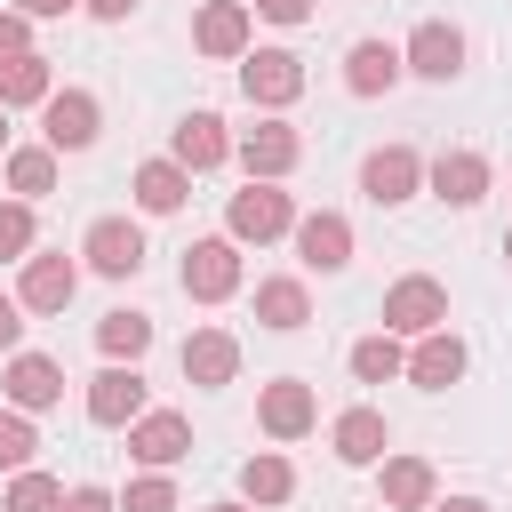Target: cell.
Segmentation results:
<instances>
[{
	"label": "cell",
	"instance_id": "cell-1",
	"mask_svg": "<svg viewBox=\"0 0 512 512\" xmlns=\"http://www.w3.org/2000/svg\"><path fill=\"white\" fill-rule=\"evenodd\" d=\"M240 96H248L256 112H288V104L304 96V56H296V48H248V56H240Z\"/></svg>",
	"mask_w": 512,
	"mask_h": 512
},
{
	"label": "cell",
	"instance_id": "cell-2",
	"mask_svg": "<svg viewBox=\"0 0 512 512\" xmlns=\"http://www.w3.org/2000/svg\"><path fill=\"white\" fill-rule=\"evenodd\" d=\"M224 232L232 240H280V232H296V200L280 192V184H264V176H248V192H232V208H224Z\"/></svg>",
	"mask_w": 512,
	"mask_h": 512
},
{
	"label": "cell",
	"instance_id": "cell-3",
	"mask_svg": "<svg viewBox=\"0 0 512 512\" xmlns=\"http://www.w3.org/2000/svg\"><path fill=\"white\" fill-rule=\"evenodd\" d=\"M176 280H184L192 304H224V296H240V240H232V232H224V240H192L184 264H176Z\"/></svg>",
	"mask_w": 512,
	"mask_h": 512
},
{
	"label": "cell",
	"instance_id": "cell-4",
	"mask_svg": "<svg viewBox=\"0 0 512 512\" xmlns=\"http://www.w3.org/2000/svg\"><path fill=\"white\" fill-rule=\"evenodd\" d=\"M384 328H392V336H432V328H448V288H440L432 272L392 280V288H384Z\"/></svg>",
	"mask_w": 512,
	"mask_h": 512
},
{
	"label": "cell",
	"instance_id": "cell-5",
	"mask_svg": "<svg viewBox=\"0 0 512 512\" xmlns=\"http://www.w3.org/2000/svg\"><path fill=\"white\" fill-rule=\"evenodd\" d=\"M40 136H48V152H88V144L104 136V104H96L88 88H56V96L40 104Z\"/></svg>",
	"mask_w": 512,
	"mask_h": 512
},
{
	"label": "cell",
	"instance_id": "cell-6",
	"mask_svg": "<svg viewBox=\"0 0 512 512\" xmlns=\"http://www.w3.org/2000/svg\"><path fill=\"white\" fill-rule=\"evenodd\" d=\"M248 40H256L248 0H200V16H192V48H200V56L240 64V56H248Z\"/></svg>",
	"mask_w": 512,
	"mask_h": 512
},
{
	"label": "cell",
	"instance_id": "cell-7",
	"mask_svg": "<svg viewBox=\"0 0 512 512\" xmlns=\"http://www.w3.org/2000/svg\"><path fill=\"white\" fill-rule=\"evenodd\" d=\"M232 160H240L248 176H264V184H280V176H288V168L304 160V136H296V128L280 120V112H264V120H256V128H248V136L232 144Z\"/></svg>",
	"mask_w": 512,
	"mask_h": 512
},
{
	"label": "cell",
	"instance_id": "cell-8",
	"mask_svg": "<svg viewBox=\"0 0 512 512\" xmlns=\"http://www.w3.org/2000/svg\"><path fill=\"white\" fill-rule=\"evenodd\" d=\"M360 192H368L376 208H400V200L424 192V160H416L408 144H376V152L360 160Z\"/></svg>",
	"mask_w": 512,
	"mask_h": 512
},
{
	"label": "cell",
	"instance_id": "cell-9",
	"mask_svg": "<svg viewBox=\"0 0 512 512\" xmlns=\"http://www.w3.org/2000/svg\"><path fill=\"white\" fill-rule=\"evenodd\" d=\"M80 256H88V272H104V280H136V272H144V232H136L128 216H96L88 240H80Z\"/></svg>",
	"mask_w": 512,
	"mask_h": 512
},
{
	"label": "cell",
	"instance_id": "cell-10",
	"mask_svg": "<svg viewBox=\"0 0 512 512\" xmlns=\"http://www.w3.org/2000/svg\"><path fill=\"white\" fill-rule=\"evenodd\" d=\"M136 416H144V376H136V360H128V368H120V360H112V368H96V376H88V424L128 432Z\"/></svg>",
	"mask_w": 512,
	"mask_h": 512
},
{
	"label": "cell",
	"instance_id": "cell-11",
	"mask_svg": "<svg viewBox=\"0 0 512 512\" xmlns=\"http://www.w3.org/2000/svg\"><path fill=\"white\" fill-rule=\"evenodd\" d=\"M256 424H264L272 440H304V432L320 424V400H312V384H304V376H272V384L256 392Z\"/></svg>",
	"mask_w": 512,
	"mask_h": 512
},
{
	"label": "cell",
	"instance_id": "cell-12",
	"mask_svg": "<svg viewBox=\"0 0 512 512\" xmlns=\"http://www.w3.org/2000/svg\"><path fill=\"white\" fill-rule=\"evenodd\" d=\"M72 288H80V264L56 256V248H32V256H24V280H16V304H24V312H64Z\"/></svg>",
	"mask_w": 512,
	"mask_h": 512
},
{
	"label": "cell",
	"instance_id": "cell-13",
	"mask_svg": "<svg viewBox=\"0 0 512 512\" xmlns=\"http://www.w3.org/2000/svg\"><path fill=\"white\" fill-rule=\"evenodd\" d=\"M400 56H408V72H416V80H440V88H448V80L464 72V32H456V24H440V16H424V24L408 32V48H400Z\"/></svg>",
	"mask_w": 512,
	"mask_h": 512
},
{
	"label": "cell",
	"instance_id": "cell-14",
	"mask_svg": "<svg viewBox=\"0 0 512 512\" xmlns=\"http://www.w3.org/2000/svg\"><path fill=\"white\" fill-rule=\"evenodd\" d=\"M176 368H184V384H200V392L232 384V376H240V344H232V328H192L184 352H176Z\"/></svg>",
	"mask_w": 512,
	"mask_h": 512
},
{
	"label": "cell",
	"instance_id": "cell-15",
	"mask_svg": "<svg viewBox=\"0 0 512 512\" xmlns=\"http://www.w3.org/2000/svg\"><path fill=\"white\" fill-rule=\"evenodd\" d=\"M0 392H8V408L40 416V408H56V400H64V368H56L48 352H8V376H0Z\"/></svg>",
	"mask_w": 512,
	"mask_h": 512
},
{
	"label": "cell",
	"instance_id": "cell-16",
	"mask_svg": "<svg viewBox=\"0 0 512 512\" xmlns=\"http://www.w3.org/2000/svg\"><path fill=\"white\" fill-rule=\"evenodd\" d=\"M184 448H192V424H184L176 408H144V416L128 424V456H136L144 472H168Z\"/></svg>",
	"mask_w": 512,
	"mask_h": 512
},
{
	"label": "cell",
	"instance_id": "cell-17",
	"mask_svg": "<svg viewBox=\"0 0 512 512\" xmlns=\"http://www.w3.org/2000/svg\"><path fill=\"white\" fill-rule=\"evenodd\" d=\"M168 160H184L192 176H208V168H224V160H232V128H224L216 112H184V120H176V136H168Z\"/></svg>",
	"mask_w": 512,
	"mask_h": 512
},
{
	"label": "cell",
	"instance_id": "cell-18",
	"mask_svg": "<svg viewBox=\"0 0 512 512\" xmlns=\"http://www.w3.org/2000/svg\"><path fill=\"white\" fill-rule=\"evenodd\" d=\"M296 256H304V272H344V264H352V224H344L336 208L296 216Z\"/></svg>",
	"mask_w": 512,
	"mask_h": 512
},
{
	"label": "cell",
	"instance_id": "cell-19",
	"mask_svg": "<svg viewBox=\"0 0 512 512\" xmlns=\"http://www.w3.org/2000/svg\"><path fill=\"white\" fill-rule=\"evenodd\" d=\"M424 184H432L448 208H480V200H488V160L456 144V152H440V160L424 168Z\"/></svg>",
	"mask_w": 512,
	"mask_h": 512
},
{
	"label": "cell",
	"instance_id": "cell-20",
	"mask_svg": "<svg viewBox=\"0 0 512 512\" xmlns=\"http://www.w3.org/2000/svg\"><path fill=\"white\" fill-rule=\"evenodd\" d=\"M376 496H384L392 512H432L440 480H432L424 456H384V464H376Z\"/></svg>",
	"mask_w": 512,
	"mask_h": 512
},
{
	"label": "cell",
	"instance_id": "cell-21",
	"mask_svg": "<svg viewBox=\"0 0 512 512\" xmlns=\"http://www.w3.org/2000/svg\"><path fill=\"white\" fill-rule=\"evenodd\" d=\"M464 360H472V352H464L448 328H432V336H416V352H408V384H416V392H448V384L464 376Z\"/></svg>",
	"mask_w": 512,
	"mask_h": 512
},
{
	"label": "cell",
	"instance_id": "cell-22",
	"mask_svg": "<svg viewBox=\"0 0 512 512\" xmlns=\"http://www.w3.org/2000/svg\"><path fill=\"white\" fill-rule=\"evenodd\" d=\"M328 448H336V464H384L392 432H384V416H376V408H344V416L328 424Z\"/></svg>",
	"mask_w": 512,
	"mask_h": 512
},
{
	"label": "cell",
	"instance_id": "cell-23",
	"mask_svg": "<svg viewBox=\"0 0 512 512\" xmlns=\"http://www.w3.org/2000/svg\"><path fill=\"white\" fill-rule=\"evenodd\" d=\"M400 72H408V56L392 40H352V56H344V88L352 96H384Z\"/></svg>",
	"mask_w": 512,
	"mask_h": 512
},
{
	"label": "cell",
	"instance_id": "cell-24",
	"mask_svg": "<svg viewBox=\"0 0 512 512\" xmlns=\"http://www.w3.org/2000/svg\"><path fill=\"white\" fill-rule=\"evenodd\" d=\"M128 192H136V208H144V216H176V208L192 200V168H184V160H144Z\"/></svg>",
	"mask_w": 512,
	"mask_h": 512
},
{
	"label": "cell",
	"instance_id": "cell-25",
	"mask_svg": "<svg viewBox=\"0 0 512 512\" xmlns=\"http://www.w3.org/2000/svg\"><path fill=\"white\" fill-rule=\"evenodd\" d=\"M288 496H296V464H288V456H272V448H256V456L240 464V504L272 512V504H288Z\"/></svg>",
	"mask_w": 512,
	"mask_h": 512
},
{
	"label": "cell",
	"instance_id": "cell-26",
	"mask_svg": "<svg viewBox=\"0 0 512 512\" xmlns=\"http://www.w3.org/2000/svg\"><path fill=\"white\" fill-rule=\"evenodd\" d=\"M256 320L272 328V336H296L304 320H312V296H304V280H256Z\"/></svg>",
	"mask_w": 512,
	"mask_h": 512
},
{
	"label": "cell",
	"instance_id": "cell-27",
	"mask_svg": "<svg viewBox=\"0 0 512 512\" xmlns=\"http://www.w3.org/2000/svg\"><path fill=\"white\" fill-rule=\"evenodd\" d=\"M56 96V64L40 56V48H24V56H8L0 64V104L16 112V104H48Z\"/></svg>",
	"mask_w": 512,
	"mask_h": 512
},
{
	"label": "cell",
	"instance_id": "cell-28",
	"mask_svg": "<svg viewBox=\"0 0 512 512\" xmlns=\"http://www.w3.org/2000/svg\"><path fill=\"white\" fill-rule=\"evenodd\" d=\"M56 160H64V152H48V144H16V152L0 160V168H8V192H16V200H48V192H56Z\"/></svg>",
	"mask_w": 512,
	"mask_h": 512
},
{
	"label": "cell",
	"instance_id": "cell-29",
	"mask_svg": "<svg viewBox=\"0 0 512 512\" xmlns=\"http://www.w3.org/2000/svg\"><path fill=\"white\" fill-rule=\"evenodd\" d=\"M96 344H104V360H144V352H152V320L120 304V312L96 320Z\"/></svg>",
	"mask_w": 512,
	"mask_h": 512
},
{
	"label": "cell",
	"instance_id": "cell-30",
	"mask_svg": "<svg viewBox=\"0 0 512 512\" xmlns=\"http://www.w3.org/2000/svg\"><path fill=\"white\" fill-rule=\"evenodd\" d=\"M352 376H360V384H392V376H408V352H400V336H392V328L360 336V344H352Z\"/></svg>",
	"mask_w": 512,
	"mask_h": 512
},
{
	"label": "cell",
	"instance_id": "cell-31",
	"mask_svg": "<svg viewBox=\"0 0 512 512\" xmlns=\"http://www.w3.org/2000/svg\"><path fill=\"white\" fill-rule=\"evenodd\" d=\"M0 512H64V488L24 464V472H8V504H0Z\"/></svg>",
	"mask_w": 512,
	"mask_h": 512
},
{
	"label": "cell",
	"instance_id": "cell-32",
	"mask_svg": "<svg viewBox=\"0 0 512 512\" xmlns=\"http://www.w3.org/2000/svg\"><path fill=\"white\" fill-rule=\"evenodd\" d=\"M32 240H40L32 200H0V264H24V256H32Z\"/></svg>",
	"mask_w": 512,
	"mask_h": 512
},
{
	"label": "cell",
	"instance_id": "cell-33",
	"mask_svg": "<svg viewBox=\"0 0 512 512\" xmlns=\"http://www.w3.org/2000/svg\"><path fill=\"white\" fill-rule=\"evenodd\" d=\"M32 448H40L32 416H24V408H0V472H24V464H32Z\"/></svg>",
	"mask_w": 512,
	"mask_h": 512
},
{
	"label": "cell",
	"instance_id": "cell-34",
	"mask_svg": "<svg viewBox=\"0 0 512 512\" xmlns=\"http://www.w3.org/2000/svg\"><path fill=\"white\" fill-rule=\"evenodd\" d=\"M120 512H176V480H168V472H144V480H128Z\"/></svg>",
	"mask_w": 512,
	"mask_h": 512
},
{
	"label": "cell",
	"instance_id": "cell-35",
	"mask_svg": "<svg viewBox=\"0 0 512 512\" xmlns=\"http://www.w3.org/2000/svg\"><path fill=\"white\" fill-rule=\"evenodd\" d=\"M24 48H32V16H24V8H8V16H0V64H8V56H24Z\"/></svg>",
	"mask_w": 512,
	"mask_h": 512
},
{
	"label": "cell",
	"instance_id": "cell-36",
	"mask_svg": "<svg viewBox=\"0 0 512 512\" xmlns=\"http://www.w3.org/2000/svg\"><path fill=\"white\" fill-rule=\"evenodd\" d=\"M0 352H24V304L0 296Z\"/></svg>",
	"mask_w": 512,
	"mask_h": 512
},
{
	"label": "cell",
	"instance_id": "cell-37",
	"mask_svg": "<svg viewBox=\"0 0 512 512\" xmlns=\"http://www.w3.org/2000/svg\"><path fill=\"white\" fill-rule=\"evenodd\" d=\"M256 16H264V24H304L312 0H256Z\"/></svg>",
	"mask_w": 512,
	"mask_h": 512
},
{
	"label": "cell",
	"instance_id": "cell-38",
	"mask_svg": "<svg viewBox=\"0 0 512 512\" xmlns=\"http://www.w3.org/2000/svg\"><path fill=\"white\" fill-rule=\"evenodd\" d=\"M64 512H120V496H104V488H72Z\"/></svg>",
	"mask_w": 512,
	"mask_h": 512
},
{
	"label": "cell",
	"instance_id": "cell-39",
	"mask_svg": "<svg viewBox=\"0 0 512 512\" xmlns=\"http://www.w3.org/2000/svg\"><path fill=\"white\" fill-rule=\"evenodd\" d=\"M80 8H88L96 24H128V16H136V0H80Z\"/></svg>",
	"mask_w": 512,
	"mask_h": 512
},
{
	"label": "cell",
	"instance_id": "cell-40",
	"mask_svg": "<svg viewBox=\"0 0 512 512\" xmlns=\"http://www.w3.org/2000/svg\"><path fill=\"white\" fill-rule=\"evenodd\" d=\"M16 8H24V16H32V24H48V16H72V8H80V0H16Z\"/></svg>",
	"mask_w": 512,
	"mask_h": 512
},
{
	"label": "cell",
	"instance_id": "cell-41",
	"mask_svg": "<svg viewBox=\"0 0 512 512\" xmlns=\"http://www.w3.org/2000/svg\"><path fill=\"white\" fill-rule=\"evenodd\" d=\"M432 512H488L480 496H432Z\"/></svg>",
	"mask_w": 512,
	"mask_h": 512
},
{
	"label": "cell",
	"instance_id": "cell-42",
	"mask_svg": "<svg viewBox=\"0 0 512 512\" xmlns=\"http://www.w3.org/2000/svg\"><path fill=\"white\" fill-rule=\"evenodd\" d=\"M0 160H8V104H0Z\"/></svg>",
	"mask_w": 512,
	"mask_h": 512
},
{
	"label": "cell",
	"instance_id": "cell-43",
	"mask_svg": "<svg viewBox=\"0 0 512 512\" xmlns=\"http://www.w3.org/2000/svg\"><path fill=\"white\" fill-rule=\"evenodd\" d=\"M208 512H256V504H208Z\"/></svg>",
	"mask_w": 512,
	"mask_h": 512
},
{
	"label": "cell",
	"instance_id": "cell-44",
	"mask_svg": "<svg viewBox=\"0 0 512 512\" xmlns=\"http://www.w3.org/2000/svg\"><path fill=\"white\" fill-rule=\"evenodd\" d=\"M504 264H512V232H504Z\"/></svg>",
	"mask_w": 512,
	"mask_h": 512
}]
</instances>
